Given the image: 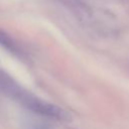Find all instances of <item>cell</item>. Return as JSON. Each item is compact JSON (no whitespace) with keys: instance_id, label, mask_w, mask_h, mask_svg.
<instances>
[{"instance_id":"6da1fadb","label":"cell","mask_w":129,"mask_h":129,"mask_svg":"<svg viewBox=\"0 0 129 129\" xmlns=\"http://www.w3.org/2000/svg\"><path fill=\"white\" fill-rule=\"evenodd\" d=\"M0 91L6 96L12 98L13 100L21 104V106H23L28 111L43 118L63 122H70L73 119L69 111L55 104L47 102L31 94L30 92H27L20 85H18L11 77L5 81Z\"/></svg>"},{"instance_id":"7a4b0ae2","label":"cell","mask_w":129,"mask_h":129,"mask_svg":"<svg viewBox=\"0 0 129 129\" xmlns=\"http://www.w3.org/2000/svg\"><path fill=\"white\" fill-rule=\"evenodd\" d=\"M0 46L19 58L23 57V51L18 46L16 41L6 31H4L1 28H0Z\"/></svg>"}]
</instances>
